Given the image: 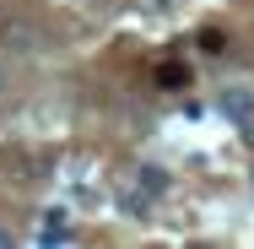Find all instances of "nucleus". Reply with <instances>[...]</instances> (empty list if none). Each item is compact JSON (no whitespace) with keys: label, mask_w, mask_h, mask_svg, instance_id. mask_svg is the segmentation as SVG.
Segmentation results:
<instances>
[{"label":"nucleus","mask_w":254,"mask_h":249,"mask_svg":"<svg viewBox=\"0 0 254 249\" xmlns=\"http://www.w3.org/2000/svg\"><path fill=\"white\" fill-rule=\"evenodd\" d=\"M0 44L11 54H38L44 49V27L27 22V16H0Z\"/></svg>","instance_id":"obj_1"},{"label":"nucleus","mask_w":254,"mask_h":249,"mask_svg":"<svg viewBox=\"0 0 254 249\" xmlns=\"http://www.w3.org/2000/svg\"><path fill=\"white\" fill-rule=\"evenodd\" d=\"M222 114H227V125H244V119H254V87H244V82L222 87Z\"/></svg>","instance_id":"obj_2"},{"label":"nucleus","mask_w":254,"mask_h":249,"mask_svg":"<svg viewBox=\"0 0 254 249\" xmlns=\"http://www.w3.org/2000/svg\"><path fill=\"white\" fill-rule=\"evenodd\" d=\"M76 233H70V211L65 206H49L44 211V222H38V244H70Z\"/></svg>","instance_id":"obj_3"},{"label":"nucleus","mask_w":254,"mask_h":249,"mask_svg":"<svg viewBox=\"0 0 254 249\" xmlns=\"http://www.w3.org/2000/svg\"><path fill=\"white\" fill-rule=\"evenodd\" d=\"M157 87L162 92H179V87H190V71L184 65H157Z\"/></svg>","instance_id":"obj_4"},{"label":"nucleus","mask_w":254,"mask_h":249,"mask_svg":"<svg viewBox=\"0 0 254 249\" xmlns=\"http://www.w3.org/2000/svg\"><path fill=\"white\" fill-rule=\"evenodd\" d=\"M152 200H157V195H146V190H125V195H119V211L146 217V211H152Z\"/></svg>","instance_id":"obj_5"},{"label":"nucleus","mask_w":254,"mask_h":249,"mask_svg":"<svg viewBox=\"0 0 254 249\" xmlns=\"http://www.w3.org/2000/svg\"><path fill=\"white\" fill-rule=\"evenodd\" d=\"M135 184H141L146 195H168V173H162V168H141V173H135Z\"/></svg>","instance_id":"obj_6"},{"label":"nucleus","mask_w":254,"mask_h":249,"mask_svg":"<svg viewBox=\"0 0 254 249\" xmlns=\"http://www.w3.org/2000/svg\"><path fill=\"white\" fill-rule=\"evenodd\" d=\"M200 49H205V54H222V49H227L222 27H200Z\"/></svg>","instance_id":"obj_7"},{"label":"nucleus","mask_w":254,"mask_h":249,"mask_svg":"<svg viewBox=\"0 0 254 249\" xmlns=\"http://www.w3.org/2000/svg\"><path fill=\"white\" fill-rule=\"evenodd\" d=\"M238 130H244V141H249V147H254V119H244V125H238Z\"/></svg>","instance_id":"obj_8"},{"label":"nucleus","mask_w":254,"mask_h":249,"mask_svg":"<svg viewBox=\"0 0 254 249\" xmlns=\"http://www.w3.org/2000/svg\"><path fill=\"white\" fill-rule=\"evenodd\" d=\"M11 244H16V239H11V233H5V228H0V249H11Z\"/></svg>","instance_id":"obj_9"},{"label":"nucleus","mask_w":254,"mask_h":249,"mask_svg":"<svg viewBox=\"0 0 254 249\" xmlns=\"http://www.w3.org/2000/svg\"><path fill=\"white\" fill-rule=\"evenodd\" d=\"M0 87H5V71H0Z\"/></svg>","instance_id":"obj_10"}]
</instances>
